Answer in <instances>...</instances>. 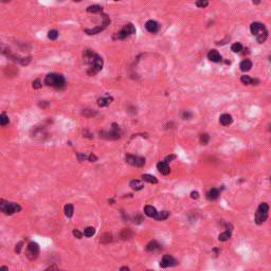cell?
I'll return each mask as SVG.
<instances>
[{"instance_id": "obj_35", "label": "cell", "mask_w": 271, "mask_h": 271, "mask_svg": "<svg viewBox=\"0 0 271 271\" xmlns=\"http://www.w3.org/2000/svg\"><path fill=\"white\" fill-rule=\"evenodd\" d=\"M41 87V83L39 80H35L33 82V88H35V89H38V88Z\"/></svg>"}, {"instance_id": "obj_32", "label": "cell", "mask_w": 271, "mask_h": 271, "mask_svg": "<svg viewBox=\"0 0 271 271\" xmlns=\"http://www.w3.org/2000/svg\"><path fill=\"white\" fill-rule=\"evenodd\" d=\"M240 81H242V83L245 85H249L252 83V78H250V76H248V75H242Z\"/></svg>"}, {"instance_id": "obj_39", "label": "cell", "mask_w": 271, "mask_h": 271, "mask_svg": "<svg viewBox=\"0 0 271 271\" xmlns=\"http://www.w3.org/2000/svg\"><path fill=\"white\" fill-rule=\"evenodd\" d=\"M21 247H22V242H19V244L16 246V249H15V251H16V253H19L20 250H21Z\"/></svg>"}, {"instance_id": "obj_7", "label": "cell", "mask_w": 271, "mask_h": 271, "mask_svg": "<svg viewBox=\"0 0 271 271\" xmlns=\"http://www.w3.org/2000/svg\"><path fill=\"white\" fill-rule=\"evenodd\" d=\"M126 161H127V163H129V164L133 165V166H138V167L143 166L144 163H145V159H144V158L138 157V156H131V155L126 156Z\"/></svg>"}, {"instance_id": "obj_2", "label": "cell", "mask_w": 271, "mask_h": 271, "mask_svg": "<svg viewBox=\"0 0 271 271\" xmlns=\"http://www.w3.org/2000/svg\"><path fill=\"white\" fill-rule=\"evenodd\" d=\"M0 209L2 211L3 213L7 214V215H11V214H14L19 212L21 210V207L18 204V203H14V202H7L4 201L3 199H1L0 201Z\"/></svg>"}, {"instance_id": "obj_1", "label": "cell", "mask_w": 271, "mask_h": 271, "mask_svg": "<svg viewBox=\"0 0 271 271\" xmlns=\"http://www.w3.org/2000/svg\"><path fill=\"white\" fill-rule=\"evenodd\" d=\"M45 83L48 86L54 87L56 89H63L66 86V81L65 78L61 74H55V73H51L46 76Z\"/></svg>"}, {"instance_id": "obj_40", "label": "cell", "mask_w": 271, "mask_h": 271, "mask_svg": "<svg viewBox=\"0 0 271 271\" xmlns=\"http://www.w3.org/2000/svg\"><path fill=\"white\" fill-rule=\"evenodd\" d=\"M89 160H90V161H95V160H97V157H95V156H93V155H90L89 156Z\"/></svg>"}, {"instance_id": "obj_11", "label": "cell", "mask_w": 271, "mask_h": 271, "mask_svg": "<svg viewBox=\"0 0 271 271\" xmlns=\"http://www.w3.org/2000/svg\"><path fill=\"white\" fill-rule=\"evenodd\" d=\"M145 28L148 32H150V33H156V32H158V30H159V24H158L156 21H154V20H148V21L145 23Z\"/></svg>"}, {"instance_id": "obj_36", "label": "cell", "mask_w": 271, "mask_h": 271, "mask_svg": "<svg viewBox=\"0 0 271 271\" xmlns=\"http://www.w3.org/2000/svg\"><path fill=\"white\" fill-rule=\"evenodd\" d=\"M73 235H74L76 238H82V236H83V234L78 230H74V231H73Z\"/></svg>"}, {"instance_id": "obj_49", "label": "cell", "mask_w": 271, "mask_h": 271, "mask_svg": "<svg viewBox=\"0 0 271 271\" xmlns=\"http://www.w3.org/2000/svg\"><path fill=\"white\" fill-rule=\"evenodd\" d=\"M209 1H210V0H209Z\"/></svg>"}, {"instance_id": "obj_30", "label": "cell", "mask_w": 271, "mask_h": 271, "mask_svg": "<svg viewBox=\"0 0 271 271\" xmlns=\"http://www.w3.org/2000/svg\"><path fill=\"white\" fill-rule=\"evenodd\" d=\"M0 124L1 126H5L7 124H9V116L5 114H1L0 116Z\"/></svg>"}, {"instance_id": "obj_28", "label": "cell", "mask_w": 271, "mask_h": 271, "mask_svg": "<svg viewBox=\"0 0 271 271\" xmlns=\"http://www.w3.org/2000/svg\"><path fill=\"white\" fill-rule=\"evenodd\" d=\"M130 186L133 188V189H135V190H141V189H143V184L141 183L139 180H133V181H130Z\"/></svg>"}, {"instance_id": "obj_9", "label": "cell", "mask_w": 271, "mask_h": 271, "mask_svg": "<svg viewBox=\"0 0 271 271\" xmlns=\"http://www.w3.org/2000/svg\"><path fill=\"white\" fill-rule=\"evenodd\" d=\"M176 263L177 261L174 259V257H172L171 255H164L161 263H160V266L162 267V268H166V267L174 266V265H176Z\"/></svg>"}, {"instance_id": "obj_13", "label": "cell", "mask_w": 271, "mask_h": 271, "mask_svg": "<svg viewBox=\"0 0 271 271\" xmlns=\"http://www.w3.org/2000/svg\"><path fill=\"white\" fill-rule=\"evenodd\" d=\"M208 58L211 62H213V63H218V62H220V59H221V56H220L218 51L211 50L208 53Z\"/></svg>"}, {"instance_id": "obj_47", "label": "cell", "mask_w": 271, "mask_h": 271, "mask_svg": "<svg viewBox=\"0 0 271 271\" xmlns=\"http://www.w3.org/2000/svg\"><path fill=\"white\" fill-rule=\"evenodd\" d=\"M74 1H78H78H81V0H74Z\"/></svg>"}, {"instance_id": "obj_8", "label": "cell", "mask_w": 271, "mask_h": 271, "mask_svg": "<svg viewBox=\"0 0 271 271\" xmlns=\"http://www.w3.org/2000/svg\"><path fill=\"white\" fill-rule=\"evenodd\" d=\"M250 31L253 35L257 36L259 34H261L263 31H265V27L263 23H259V22H253V23L250 26Z\"/></svg>"}, {"instance_id": "obj_4", "label": "cell", "mask_w": 271, "mask_h": 271, "mask_svg": "<svg viewBox=\"0 0 271 271\" xmlns=\"http://www.w3.org/2000/svg\"><path fill=\"white\" fill-rule=\"evenodd\" d=\"M136 33V28L133 27V23H128V24H125L123 27V29L121 30L120 32L114 35V39H124L126 37L130 36L133 34Z\"/></svg>"}, {"instance_id": "obj_22", "label": "cell", "mask_w": 271, "mask_h": 271, "mask_svg": "<svg viewBox=\"0 0 271 271\" xmlns=\"http://www.w3.org/2000/svg\"><path fill=\"white\" fill-rule=\"evenodd\" d=\"M142 178H143V180H144V181H147V182H149V183L156 184L158 182V180H157V178H156V177L152 176V175H148V174L143 175Z\"/></svg>"}, {"instance_id": "obj_21", "label": "cell", "mask_w": 271, "mask_h": 271, "mask_svg": "<svg viewBox=\"0 0 271 271\" xmlns=\"http://www.w3.org/2000/svg\"><path fill=\"white\" fill-rule=\"evenodd\" d=\"M267 37H268V32L265 30V31H263L261 34H259V35L256 36L257 42H259V44H263V42H265V40L267 39Z\"/></svg>"}, {"instance_id": "obj_19", "label": "cell", "mask_w": 271, "mask_h": 271, "mask_svg": "<svg viewBox=\"0 0 271 271\" xmlns=\"http://www.w3.org/2000/svg\"><path fill=\"white\" fill-rule=\"evenodd\" d=\"M105 28H106L105 26H102V27H97V28H94V29H86L85 32L87 34H89V35H94V34H97V33H100V32H102Z\"/></svg>"}, {"instance_id": "obj_16", "label": "cell", "mask_w": 271, "mask_h": 271, "mask_svg": "<svg viewBox=\"0 0 271 271\" xmlns=\"http://www.w3.org/2000/svg\"><path fill=\"white\" fill-rule=\"evenodd\" d=\"M209 200H216L219 197V190L217 189H211L207 194Z\"/></svg>"}, {"instance_id": "obj_12", "label": "cell", "mask_w": 271, "mask_h": 271, "mask_svg": "<svg viewBox=\"0 0 271 271\" xmlns=\"http://www.w3.org/2000/svg\"><path fill=\"white\" fill-rule=\"evenodd\" d=\"M157 168L162 175H168L169 173H171V168H169V166L167 165V162H165V161L158 163Z\"/></svg>"}, {"instance_id": "obj_10", "label": "cell", "mask_w": 271, "mask_h": 271, "mask_svg": "<svg viewBox=\"0 0 271 271\" xmlns=\"http://www.w3.org/2000/svg\"><path fill=\"white\" fill-rule=\"evenodd\" d=\"M95 57H97V54H95L93 51L86 50L84 52V62L86 64H90V65H92V64L94 63Z\"/></svg>"}, {"instance_id": "obj_26", "label": "cell", "mask_w": 271, "mask_h": 271, "mask_svg": "<svg viewBox=\"0 0 271 271\" xmlns=\"http://www.w3.org/2000/svg\"><path fill=\"white\" fill-rule=\"evenodd\" d=\"M94 233H95V229L93 227H88V228H86L85 229V231H84V235L86 237H91V236H93L94 235Z\"/></svg>"}, {"instance_id": "obj_42", "label": "cell", "mask_w": 271, "mask_h": 271, "mask_svg": "<svg viewBox=\"0 0 271 271\" xmlns=\"http://www.w3.org/2000/svg\"><path fill=\"white\" fill-rule=\"evenodd\" d=\"M52 269H58L57 267H54V266H51L49 268H47V270H52Z\"/></svg>"}, {"instance_id": "obj_45", "label": "cell", "mask_w": 271, "mask_h": 271, "mask_svg": "<svg viewBox=\"0 0 271 271\" xmlns=\"http://www.w3.org/2000/svg\"><path fill=\"white\" fill-rule=\"evenodd\" d=\"M0 269H1V270H7L9 268H7V267H1Z\"/></svg>"}, {"instance_id": "obj_33", "label": "cell", "mask_w": 271, "mask_h": 271, "mask_svg": "<svg viewBox=\"0 0 271 271\" xmlns=\"http://www.w3.org/2000/svg\"><path fill=\"white\" fill-rule=\"evenodd\" d=\"M209 4V0H197L196 5L198 7H206Z\"/></svg>"}, {"instance_id": "obj_23", "label": "cell", "mask_w": 271, "mask_h": 271, "mask_svg": "<svg viewBox=\"0 0 271 271\" xmlns=\"http://www.w3.org/2000/svg\"><path fill=\"white\" fill-rule=\"evenodd\" d=\"M168 212L167 211H161V212H158L157 215H156L155 219L156 220H164L168 217Z\"/></svg>"}, {"instance_id": "obj_14", "label": "cell", "mask_w": 271, "mask_h": 271, "mask_svg": "<svg viewBox=\"0 0 271 271\" xmlns=\"http://www.w3.org/2000/svg\"><path fill=\"white\" fill-rule=\"evenodd\" d=\"M232 116H230V114H221L220 116V118H219V123L221 124V125H223V126H228V125H230L231 123H232Z\"/></svg>"}, {"instance_id": "obj_24", "label": "cell", "mask_w": 271, "mask_h": 271, "mask_svg": "<svg viewBox=\"0 0 271 271\" xmlns=\"http://www.w3.org/2000/svg\"><path fill=\"white\" fill-rule=\"evenodd\" d=\"M87 12L89 13H101L103 12V7L100 5H90L87 7Z\"/></svg>"}, {"instance_id": "obj_48", "label": "cell", "mask_w": 271, "mask_h": 271, "mask_svg": "<svg viewBox=\"0 0 271 271\" xmlns=\"http://www.w3.org/2000/svg\"><path fill=\"white\" fill-rule=\"evenodd\" d=\"M114 1H119V0H114Z\"/></svg>"}, {"instance_id": "obj_41", "label": "cell", "mask_w": 271, "mask_h": 271, "mask_svg": "<svg viewBox=\"0 0 271 271\" xmlns=\"http://www.w3.org/2000/svg\"><path fill=\"white\" fill-rule=\"evenodd\" d=\"M192 116V114H189V112H184V114H183V116H184V118H189V116Z\"/></svg>"}, {"instance_id": "obj_15", "label": "cell", "mask_w": 271, "mask_h": 271, "mask_svg": "<svg viewBox=\"0 0 271 271\" xmlns=\"http://www.w3.org/2000/svg\"><path fill=\"white\" fill-rule=\"evenodd\" d=\"M144 213H145L146 215L148 216V217L155 218L158 212H157V210H156V209L154 208L152 206H146L145 208H144Z\"/></svg>"}, {"instance_id": "obj_31", "label": "cell", "mask_w": 271, "mask_h": 271, "mask_svg": "<svg viewBox=\"0 0 271 271\" xmlns=\"http://www.w3.org/2000/svg\"><path fill=\"white\" fill-rule=\"evenodd\" d=\"M48 37H49V39H51V40H55V39L58 37V32L56 31V30H51V31L48 33Z\"/></svg>"}, {"instance_id": "obj_5", "label": "cell", "mask_w": 271, "mask_h": 271, "mask_svg": "<svg viewBox=\"0 0 271 271\" xmlns=\"http://www.w3.org/2000/svg\"><path fill=\"white\" fill-rule=\"evenodd\" d=\"M102 68H103V59H102L101 56L97 55V57H95V59H94V63L92 64L91 68H90L89 70H88V74H89V75L97 74V73L99 72L100 70H101Z\"/></svg>"}, {"instance_id": "obj_29", "label": "cell", "mask_w": 271, "mask_h": 271, "mask_svg": "<svg viewBox=\"0 0 271 271\" xmlns=\"http://www.w3.org/2000/svg\"><path fill=\"white\" fill-rule=\"evenodd\" d=\"M231 50H232L233 52H235V53H238V52H240V51L242 50V45L240 44V42H235V44H233L232 47H231Z\"/></svg>"}, {"instance_id": "obj_37", "label": "cell", "mask_w": 271, "mask_h": 271, "mask_svg": "<svg viewBox=\"0 0 271 271\" xmlns=\"http://www.w3.org/2000/svg\"><path fill=\"white\" fill-rule=\"evenodd\" d=\"M176 158V156L175 155H172V156H167L166 158H165V162H171L173 159H175Z\"/></svg>"}, {"instance_id": "obj_27", "label": "cell", "mask_w": 271, "mask_h": 271, "mask_svg": "<svg viewBox=\"0 0 271 271\" xmlns=\"http://www.w3.org/2000/svg\"><path fill=\"white\" fill-rule=\"evenodd\" d=\"M230 237H231V232H230V231H226V232L219 234L218 240H219L220 242H226V240H228L229 238H230Z\"/></svg>"}, {"instance_id": "obj_6", "label": "cell", "mask_w": 271, "mask_h": 271, "mask_svg": "<svg viewBox=\"0 0 271 271\" xmlns=\"http://www.w3.org/2000/svg\"><path fill=\"white\" fill-rule=\"evenodd\" d=\"M39 254V247L36 242H30L29 246H28V250H27V255L30 259H35Z\"/></svg>"}, {"instance_id": "obj_20", "label": "cell", "mask_w": 271, "mask_h": 271, "mask_svg": "<svg viewBox=\"0 0 271 271\" xmlns=\"http://www.w3.org/2000/svg\"><path fill=\"white\" fill-rule=\"evenodd\" d=\"M64 210H65V215L67 216V217H71V216L73 215L74 210H73V206L72 204H70V203L66 204L65 208H64Z\"/></svg>"}, {"instance_id": "obj_17", "label": "cell", "mask_w": 271, "mask_h": 271, "mask_svg": "<svg viewBox=\"0 0 271 271\" xmlns=\"http://www.w3.org/2000/svg\"><path fill=\"white\" fill-rule=\"evenodd\" d=\"M240 68L242 71H249L252 68V62L250 59H245L240 63Z\"/></svg>"}, {"instance_id": "obj_25", "label": "cell", "mask_w": 271, "mask_h": 271, "mask_svg": "<svg viewBox=\"0 0 271 271\" xmlns=\"http://www.w3.org/2000/svg\"><path fill=\"white\" fill-rule=\"evenodd\" d=\"M158 248H159V244H158L157 242H155V240L150 242L149 244H147V246H146V250L149 252L155 251V250H157Z\"/></svg>"}, {"instance_id": "obj_43", "label": "cell", "mask_w": 271, "mask_h": 271, "mask_svg": "<svg viewBox=\"0 0 271 271\" xmlns=\"http://www.w3.org/2000/svg\"><path fill=\"white\" fill-rule=\"evenodd\" d=\"M259 2H261L259 0H253V3H255V4H259Z\"/></svg>"}, {"instance_id": "obj_34", "label": "cell", "mask_w": 271, "mask_h": 271, "mask_svg": "<svg viewBox=\"0 0 271 271\" xmlns=\"http://www.w3.org/2000/svg\"><path fill=\"white\" fill-rule=\"evenodd\" d=\"M209 140H210V137H209L207 133L200 136V142L202 143V144H204V145H206V144H208Z\"/></svg>"}, {"instance_id": "obj_18", "label": "cell", "mask_w": 271, "mask_h": 271, "mask_svg": "<svg viewBox=\"0 0 271 271\" xmlns=\"http://www.w3.org/2000/svg\"><path fill=\"white\" fill-rule=\"evenodd\" d=\"M112 102V97H102L97 101V104H99L100 107H105V106H108L110 103Z\"/></svg>"}, {"instance_id": "obj_38", "label": "cell", "mask_w": 271, "mask_h": 271, "mask_svg": "<svg viewBox=\"0 0 271 271\" xmlns=\"http://www.w3.org/2000/svg\"><path fill=\"white\" fill-rule=\"evenodd\" d=\"M191 197L193 199H197L199 197V194H198V192H192L191 193Z\"/></svg>"}, {"instance_id": "obj_46", "label": "cell", "mask_w": 271, "mask_h": 271, "mask_svg": "<svg viewBox=\"0 0 271 271\" xmlns=\"http://www.w3.org/2000/svg\"><path fill=\"white\" fill-rule=\"evenodd\" d=\"M3 2H7V1H10V0H2Z\"/></svg>"}, {"instance_id": "obj_3", "label": "cell", "mask_w": 271, "mask_h": 271, "mask_svg": "<svg viewBox=\"0 0 271 271\" xmlns=\"http://www.w3.org/2000/svg\"><path fill=\"white\" fill-rule=\"evenodd\" d=\"M268 212H269L268 204L265 202L261 203L256 211V213H255V223L257 225H261L263 223H265L267 217H268Z\"/></svg>"}, {"instance_id": "obj_44", "label": "cell", "mask_w": 271, "mask_h": 271, "mask_svg": "<svg viewBox=\"0 0 271 271\" xmlns=\"http://www.w3.org/2000/svg\"><path fill=\"white\" fill-rule=\"evenodd\" d=\"M121 270H129V268L128 267H122Z\"/></svg>"}]
</instances>
